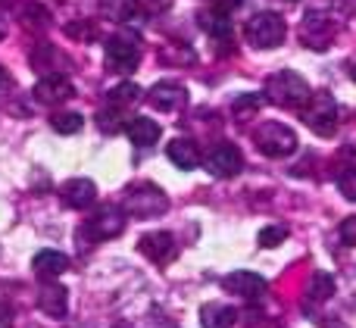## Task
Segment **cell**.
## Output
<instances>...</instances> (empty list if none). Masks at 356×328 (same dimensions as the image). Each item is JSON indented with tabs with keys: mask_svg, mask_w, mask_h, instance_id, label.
Returning <instances> with one entry per match:
<instances>
[{
	"mask_svg": "<svg viewBox=\"0 0 356 328\" xmlns=\"http://www.w3.org/2000/svg\"><path fill=\"white\" fill-rule=\"evenodd\" d=\"M266 97L278 106H288V110H303L307 100L313 97V91H309L303 75L291 72V69H282V72H275L266 81Z\"/></svg>",
	"mask_w": 356,
	"mask_h": 328,
	"instance_id": "obj_1",
	"label": "cell"
},
{
	"mask_svg": "<svg viewBox=\"0 0 356 328\" xmlns=\"http://www.w3.org/2000/svg\"><path fill=\"white\" fill-rule=\"evenodd\" d=\"M300 119H303V122H307L319 138H332L334 131H338L341 113H338V104H334L332 94L319 91V94H313V97L307 100V106L300 110Z\"/></svg>",
	"mask_w": 356,
	"mask_h": 328,
	"instance_id": "obj_2",
	"label": "cell"
},
{
	"mask_svg": "<svg viewBox=\"0 0 356 328\" xmlns=\"http://www.w3.org/2000/svg\"><path fill=\"white\" fill-rule=\"evenodd\" d=\"M125 210L138 219H156L169 210V197L150 181H141V185H131L125 191Z\"/></svg>",
	"mask_w": 356,
	"mask_h": 328,
	"instance_id": "obj_3",
	"label": "cell"
},
{
	"mask_svg": "<svg viewBox=\"0 0 356 328\" xmlns=\"http://www.w3.org/2000/svg\"><path fill=\"white\" fill-rule=\"evenodd\" d=\"M253 144L259 147V154L272 156V160H282V156H291L297 150V135L294 129H288L282 122H263L253 131Z\"/></svg>",
	"mask_w": 356,
	"mask_h": 328,
	"instance_id": "obj_4",
	"label": "cell"
},
{
	"mask_svg": "<svg viewBox=\"0 0 356 328\" xmlns=\"http://www.w3.org/2000/svg\"><path fill=\"white\" fill-rule=\"evenodd\" d=\"M244 35H247V41H250L253 47L272 50V47H278V44L284 41L288 28H284V19L278 16V13H257V16L247 19Z\"/></svg>",
	"mask_w": 356,
	"mask_h": 328,
	"instance_id": "obj_5",
	"label": "cell"
},
{
	"mask_svg": "<svg viewBox=\"0 0 356 328\" xmlns=\"http://www.w3.org/2000/svg\"><path fill=\"white\" fill-rule=\"evenodd\" d=\"M125 231V213L119 206H100L97 216H91V222L79 231V241L91 238V241H110Z\"/></svg>",
	"mask_w": 356,
	"mask_h": 328,
	"instance_id": "obj_6",
	"label": "cell"
},
{
	"mask_svg": "<svg viewBox=\"0 0 356 328\" xmlns=\"http://www.w3.org/2000/svg\"><path fill=\"white\" fill-rule=\"evenodd\" d=\"M104 54H106V66H110L113 72H119V75L135 72L138 60H141V47H138L131 38H125V35H113L110 41H106Z\"/></svg>",
	"mask_w": 356,
	"mask_h": 328,
	"instance_id": "obj_7",
	"label": "cell"
},
{
	"mask_svg": "<svg viewBox=\"0 0 356 328\" xmlns=\"http://www.w3.org/2000/svg\"><path fill=\"white\" fill-rule=\"evenodd\" d=\"M203 166H207V172L216 175V179H232V175H238L241 169H244V154H241L234 144H216L207 154Z\"/></svg>",
	"mask_w": 356,
	"mask_h": 328,
	"instance_id": "obj_8",
	"label": "cell"
},
{
	"mask_svg": "<svg viewBox=\"0 0 356 328\" xmlns=\"http://www.w3.org/2000/svg\"><path fill=\"white\" fill-rule=\"evenodd\" d=\"M332 38H334V22L325 16V13L309 10L307 16H303V22H300V41L307 44V47L325 50L328 44H332Z\"/></svg>",
	"mask_w": 356,
	"mask_h": 328,
	"instance_id": "obj_9",
	"label": "cell"
},
{
	"mask_svg": "<svg viewBox=\"0 0 356 328\" xmlns=\"http://www.w3.org/2000/svg\"><path fill=\"white\" fill-rule=\"evenodd\" d=\"M138 250H141L150 263H156V266H166V263H172L178 256V244L169 231H147V235H141Z\"/></svg>",
	"mask_w": 356,
	"mask_h": 328,
	"instance_id": "obj_10",
	"label": "cell"
},
{
	"mask_svg": "<svg viewBox=\"0 0 356 328\" xmlns=\"http://www.w3.org/2000/svg\"><path fill=\"white\" fill-rule=\"evenodd\" d=\"M222 288H225L228 294H234V297H241V300H259L269 285H266L263 275L247 272V269H238V272H232V275L222 279Z\"/></svg>",
	"mask_w": 356,
	"mask_h": 328,
	"instance_id": "obj_11",
	"label": "cell"
},
{
	"mask_svg": "<svg viewBox=\"0 0 356 328\" xmlns=\"http://www.w3.org/2000/svg\"><path fill=\"white\" fill-rule=\"evenodd\" d=\"M72 94H75V88L66 75H44L35 85V100L44 106H56V104H63V100H69Z\"/></svg>",
	"mask_w": 356,
	"mask_h": 328,
	"instance_id": "obj_12",
	"label": "cell"
},
{
	"mask_svg": "<svg viewBox=\"0 0 356 328\" xmlns=\"http://www.w3.org/2000/svg\"><path fill=\"white\" fill-rule=\"evenodd\" d=\"M147 100H150V106H156V110L172 113L178 106H184L188 91H184V85H178V81H156V85L147 91Z\"/></svg>",
	"mask_w": 356,
	"mask_h": 328,
	"instance_id": "obj_13",
	"label": "cell"
},
{
	"mask_svg": "<svg viewBox=\"0 0 356 328\" xmlns=\"http://www.w3.org/2000/svg\"><path fill=\"white\" fill-rule=\"evenodd\" d=\"M97 200V185L91 179H72L63 185V204L69 210H88Z\"/></svg>",
	"mask_w": 356,
	"mask_h": 328,
	"instance_id": "obj_14",
	"label": "cell"
},
{
	"mask_svg": "<svg viewBox=\"0 0 356 328\" xmlns=\"http://www.w3.org/2000/svg\"><path fill=\"white\" fill-rule=\"evenodd\" d=\"M166 156L175 169H184V172L200 166V150H197V144L188 141V138H172V141L166 144Z\"/></svg>",
	"mask_w": 356,
	"mask_h": 328,
	"instance_id": "obj_15",
	"label": "cell"
},
{
	"mask_svg": "<svg viewBox=\"0 0 356 328\" xmlns=\"http://www.w3.org/2000/svg\"><path fill=\"white\" fill-rule=\"evenodd\" d=\"M38 306H41V313H47L50 319H63V316H66V310H69L66 288L47 281V285L41 288V294H38Z\"/></svg>",
	"mask_w": 356,
	"mask_h": 328,
	"instance_id": "obj_16",
	"label": "cell"
},
{
	"mask_svg": "<svg viewBox=\"0 0 356 328\" xmlns=\"http://www.w3.org/2000/svg\"><path fill=\"white\" fill-rule=\"evenodd\" d=\"M31 266H35V275H38V279L54 281L56 275H63V272L69 269V256L60 254V250H41V254H35Z\"/></svg>",
	"mask_w": 356,
	"mask_h": 328,
	"instance_id": "obj_17",
	"label": "cell"
},
{
	"mask_svg": "<svg viewBox=\"0 0 356 328\" xmlns=\"http://www.w3.org/2000/svg\"><path fill=\"white\" fill-rule=\"evenodd\" d=\"M200 28L207 31L213 41L225 44L228 38H232V19L222 10H207V13H200Z\"/></svg>",
	"mask_w": 356,
	"mask_h": 328,
	"instance_id": "obj_18",
	"label": "cell"
},
{
	"mask_svg": "<svg viewBox=\"0 0 356 328\" xmlns=\"http://www.w3.org/2000/svg\"><path fill=\"white\" fill-rule=\"evenodd\" d=\"M125 131H129V141L135 144V147H150V144L160 141V125H156L154 119H147V116L131 119Z\"/></svg>",
	"mask_w": 356,
	"mask_h": 328,
	"instance_id": "obj_19",
	"label": "cell"
},
{
	"mask_svg": "<svg viewBox=\"0 0 356 328\" xmlns=\"http://www.w3.org/2000/svg\"><path fill=\"white\" fill-rule=\"evenodd\" d=\"M238 313L225 304H203L200 306V325L203 328H234Z\"/></svg>",
	"mask_w": 356,
	"mask_h": 328,
	"instance_id": "obj_20",
	"label": "cell"
},
{
	"mask_svg": "<svg viewBox=\"0 0 356 328\" xmlns=\"http://www.w3.org/2000/svg\"><path fill=\"white\" fill-rule=\"evenodd\" d=\"M138 3H141V0H104V3H100V10H104L106 19L125 22V19H135Z\"/></svg>",
	"mask_w": 356,
	"mask_h": 328,
	"instance_id": "obj_21",
	"label": "cell"
},
{
	"mask_svg": "<svg viewBox=\"0 0 356 328\" xmlns=\"http://www.w3.org/2000/svg\"><path fill=\"white\" fill-rule=\"evenodd\" d=\"M334 294V279L328 272H316L313 279H309V288H307V297L316 300V304H322V300H328Z\"/></svg>",
	"mask_w": 356,
	"mask_h": 328,
	"instance_id": "obj_22",
	"label": "cell"
},
{
	"mask_svg": "<svg viewBox=\"0 0 356 328\" xmlns=\"http://www.w3.org/2000/svg\"><path fill=\"white\" fill-rule=\"evenodd\" d=\"M50 125H54V131H60V135H79V131L85 129V119H81V113H54Z\"/></svg>",
	"mask_w": 356,
	"mask_h": 328,
	"instance_id": "obj_23",
	"label": "cell"
},
{
	"mask_svg": "<svg viewBox=\"0 0 356 328\" xmlns=\"http://www.w3.org/2000/svg\"><path fill=\"white\" fill-rule=\"evenodd\" d=\"M138 97H141V88L131 85V81H125V85L106 91V100H110V106H119V110H122L125 104H131V100H138Z\"/></svg>",
	"mask_w": 356,
	"mask_h": 328,
	"instance_id": "obj_24",
	"label": "cell"
},
{
	"mask_svg": "<svg viewBox=\"0 0 356 328\" xmlns=\"http://www.w3.org/2000/svg\"><path fill=\"white\" fill-rule=\"evenodd\" d=\"M97 125L106 131V135L129 129V125L122 122V110H119V106H106V110H100V113H97Z\"/></svg>",
	"mask_w": 356,
	"mask_h": 328,
	"instance_id": "obj_25",
	"label": "cell"
},
{
	"mask_svg": "<svg viewBox=\"0 0 356 328\" xmlns=\"http://www.w3.org/2000/svg\"><path fill=\"white\" fill-rule=\"evenodd\" d=\"M284 238H288L284 225H266V229L259 231V247H278Z\"/></svg>",
	"mask_w": 356,
	"mask_h": 328,
	"instance_id": "obj_26",
	"label": "cell"
},
{
	"mask_svg": "<svg viewBox=\"0 0 356 328\" xmlns=\"http://www.w3.org/2000/svg\"><path fill=\"white\" fill-rule=\"evenodd\" d=\"M338 191L344 194L347 200H353V204H356V166L344 169V172L338 175Z\"/></svg>",
	"mask_w": 356,
	"mask_h": 328,
	"instance_id": "obj_27",
	"label": "cell"
},
{
	"mask_svg": "<svg viewBox=\"0 0 356 328\" xmlns=\"http://www.w3.org/2000/svg\"><path fill=\"white\" fill-rule=\"evenodd\" d=\"M259 104H263V97H259V94H241V97H234L232 110L234 113H250V110H257Z\"/></svg>",
	"mask_w": 356,
	"mask_h": 328,
	"instance_id": "obj_28",
	"label": "cell"
},
{
	"mask_svg": "<svg viewBox=\"0 0 356 328\" xmlns=\"http://www.w3.org/2000/svg\"><path fill=\"white\" fill-rule=\"evenodd\" d=\"M341 241H344L347 247H356V216H347L344 222H341Z\"/></svg>",
	"mask_w": 356,
	"mask_h": 328,
	"instance_id": "obj_29",
	"label": "cell"
},
{
	"mask_svg": "<svg viewBox=\"0 0 356 328\" xmlns=\"http://www.w3.org/2000/svg\"><path fill=\"white\" fill-rule=\"evenodd\" d=\"M69 35H75V38H94V35H97V28H94L91 22H75V25H69Z\"/></svg>",
	"mask_w": 356,
	"mask_h": 328,
	"instance_id": "obj_30",
	"label": "cell"
},
{
	"mask_svg": "<svg viewBox=\"0 0 356 328\" xmlns=\"http://www.w3.org/2000/svg\"><path fill=\"white\" fill-rule=\"evenodd\" d=\"M0 328H13V310L0 300Z\"/></svg>",
	"mask_w": 356,
	"mask_h": 328,
	"instance_id": "obj_31",
	"label": "cell"
},
{
	"mask_svg": "<svg viewBox=\"0 0 356 328\" xmlns=\"http://www.w3.org/2000/svg\"><path fill=\"white\" fill-rule=\"evenodd\" d=\"M10 88H13V79H10V72H6V69L0 66V97H3V94L10 91Z\"/></svg>",
	"mask_w": 356,
	"mask_h": 328,
	"instance_id": "obj_32",
	"label": "cell"
},
{
	"mask_svg": "<svg viewBox=\"0 0 356 328\" xmlns=\"http://www.w3.org/2000/svg\"><path fill=\"white\" fill-rule=\"evenodd\" d=\"M241 0H216V10H222V13H228L232 6H238Z\"/></svg>",
	"mask_w": 356,
	"mask_h": 328,
	"instance_id": "obj_33",
	"label": "cell"
},
{
	"mask_svg": "<svg viewBox=\"0 0 356 328\" xmlns=\"http://www.w3.org/2000/svg\"><path fill=\"white\" fill-rule=\"evenodd\" d=\"M350 75H353V81H356V63H353V66H350Z\"/></svg>",
	"mask_w": 356,
	"mask_h": 328,
	"instance_id": "obj_34",
	"label": "cell"
},
{
	"mask_svg": "<svg viewBox=\"0 0 356 328\" xmlns=\"http://www.w3.org/2000/svg\"><path fill=\"white\" fill-rule=\"evenodd\" d=\"M266 328H282V325H266Z\"/></svg>",
	"mask_w": 356,
	"mask_h": 328,
	"instance_id": "obj_35",
	"label": "cell"
}]
</instances>
